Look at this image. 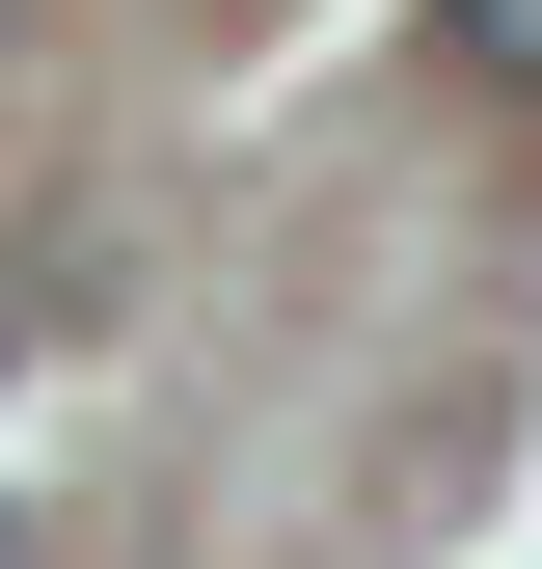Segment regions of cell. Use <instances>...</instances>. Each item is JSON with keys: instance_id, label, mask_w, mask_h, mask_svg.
<instances>
[{"instance_id": "cell-2", "label": "cell", "mask_w": 542, "mask_h": 569, "mask_svg": "<svg viewBox=\"0 0 542 569\" xmlns=\"http://www.w3.org/2000/svg\"><path fill=\"white\" fill-rule=\"evenodd\" d=\"M0 569H28V542H0Z\"/></svg>"}, {"instance_id": "cell-1", "label": "cell", "mask_w": 542, "mask_h": 569, "mask_svg": "<svg viewBox=\"0 0 542 569\" xmlns=\"http://www.w3.org/2000/svg\"><path fill=\"white\" fill-rule=\"evenodd\" d=\"M434 54H461V82H515V109H542V0H434Z\"/></svg>"}]
</instances>
